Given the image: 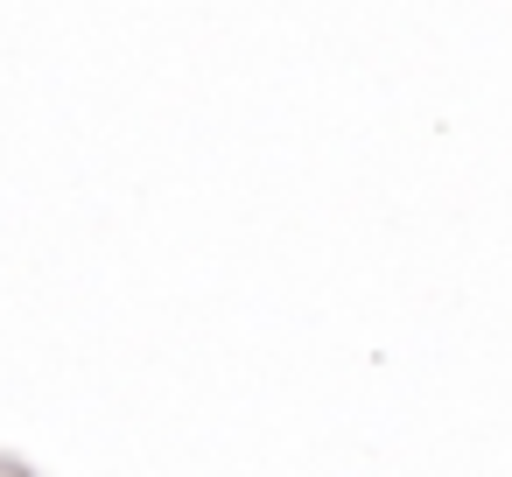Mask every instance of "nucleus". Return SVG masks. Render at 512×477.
<instances>
[]
</instances>
